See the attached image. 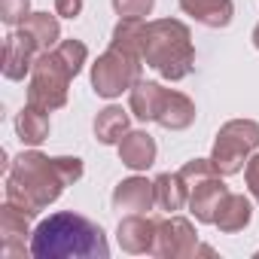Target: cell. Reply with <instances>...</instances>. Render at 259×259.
Here are the masks:
<instances>
[{
  "instance_id": "cell-1",
  "label": "cell",
  "mask_w": 259,
  "mask_h": 259,
  "mask_svg": "<svg viewBox=\"0 0 259 259\" xmlns=\"http://www.w3.org/2000/svg\"><path fill=\"white\" fill-rule=\"evenodd\" d=\"M82 159L76 156H43L37 150H28L22 156H16L7 168V183H4V195L10 204H16L19 210H25L31 220L40 217L52 201H58V195L73 186L82 177Z\"/></svg>"
},
{
  "instance_id": "cell-2",
  "label": "cell",
  "mask_w": 259,
  "mask_h": 259,
  "mask_svg": "<svg viewBox=\"0 0 259 259\" xmlns=\"http://www.w3.org/2000/svg\"><path fill=\"white\" fill-rule=\"evenodd\" d=\"M31 256L37 259H107L110 244L98 223L61 210L46 217L31 235Z\"/></svg>"
},
{
  "instance_id": "cell-3",
  "label": "cell",
  "mask_w": 259,
  "mask_h": 259,
  "mask_svg": "<svg viewBox=\"0 0 259 259\" xmlns=\"http://www.w3.org/2000/svg\"><path fill=\"white\" fill-rule=\"evenodd\" d=\"M85 58H89V49L82 40H61L58 46L40 52L28 82V104L43 107L49 113L61 110L67 104L70 79L82 70Z\"/></svg>"
},
{
  "instance_id": "cell-4",
  "label": "cell",
  "mask_w": 259,
  "mask_h": 259,
  "mask_svg": "<svg viewBox=\"0 0 259 259\" xmlns=\"http://www.w3.org/2000/svg\"><path fill=\"white\" fill-rule=\"evenodd\" d=\"M144 64L153 67L162 79H186L195 67L192 34L180 19H156L147 22L144 40Z\"/></svg>"
},
{
  "instance_id": "cell-5",
  "label": "cell",
  "mask_w": 259,
  "mask_h": 259,
  "mask_svg": "<svg viewBox=\"0 0 259 259\" xmlns=\"http://www.w3.org/2000/svg\"><path fill=\"white\" fill-rule=\"evenodd\" d=\"M256 147H259V122H253V119H229L217 132L210 162H213L220 177H232V174L244 171V165L256 153Z\"/></svg>"
},
{
  "instance_id": "cell-6",
  "label": "cell",
  "mask_w": 259,
  "mask_h": 259,
  "mask_svg": "<svg viewBox=\"0 0 259 259\" xmlns=\"http://www.w3.org/2000/svg\"><path fill=\"white\" fill-rule=\"evenodd\" d=\"M141 70H144L141 55H132L119 46H110L92 64V89L101 98H119L122 92H132L141 82Z\"/></svg>"
},
{
  "instance_id": "cell-7",
  "label": "cell",
  "mask_w": 259,
  "mask_h": 259,
  "mask_svg": "<svg viewBox=\"0 0 259 259\" xmlns=\"http://www.w3.org/2000/svg\"><path fill=\"white\" fill-rule=\"evenodd\" d=\"M198 250V232L192 226V220L186 217H165L156 226V244H153V256L159 259H189Z\"/></svg>"
},
{
  "instance_id": "cell-8",
  "label": "cell",
  "mask_w": 259,
  "mask_h": 259,
  "mask_svg": "<svg viewBox=\"0 0 259 259\" xmlns=\"http://www.w3.org/2000/svg\"><path fill=\"white\" fill-rule=\"evenodd\" d=\"M31 217L19 210L16 204L4 201L0 207V241H4V256H25L31 253Z\"/></svg>"
},
{
  "instance_id": "cell-9",
  "label": "cell",
  "mask_w": 259,
  "mask_h": 259,
  "mask_svg": "<svg viewBox=\"0 0 259 259\" xmlns=\"http://www.w3.org/2000/svg\"><path fill=\"white\" fill-rule=\"evenodd\" d=\"M37 55H40V46H37V43H34L22 28H19V31H13V34L7 37V43H4V58H0L4 76H7V79H13V82L25 79V76L34 70Z\"/></svg>"
},
{
  "instance_id": "cell-10",
  "label": "cell",
  "mask_w": 259,
  "mask_h": 259,
  "mask_svg": "<svg viewBox=\"0 0 259 259\" xmlns=\"http://www.w3.org/2000/svg\"><path fill=\"white\" fill-rule=\"evenodd\" d=\"M156 226L159 220L147 217V213H128L119 220V229H116V241L125 253H153V244H156Z\"/></svg>"
},
{
  "instance_id": "cell-11",
  "label": "cell",
  "mask_w": 259,
  "mask_h": 259,
  "mask_svg": "<svg viewBox=\"0 0 259 259\" xmlns=\"http://www.w3.org/2000/svg\"><path fill=\"white\" fill-rule=\"evenodd\" d=\"M156 204V183L147 177H128L113 189V207L119 213H147Z\"/></svg>"
},
{
  "instance_id": "cell-12",
  "label": "cell",
  "mask_w": 259,
  "mask_h": 259,
  "mask_svg": "<svg viewBox=\"0 0 259 259\" xmlns=\"http://www.w3.org/2000/svg\"><path fill=\"white\" fill-rule=\"evenodd\" d=\"M226 195H229V186L223 183L220 174L195 183L189 189V210H192L195 223H213L217 220V210H220V204H223Z\"/></svg>"
},
{
  "instance_id": "cell-13",
  "label": "cell",
  "mask_w": 259,
  "mask_h": 259,
  "mask_svg": "<svg viewBox=\"0 0 259 259\" xmlns=\"http://www.w3.org/2000/svg\"><path fill=\"white\" fill-rule=\"evenodd\" d=\"M116 147H119V162L132 171H147L156 162V141L147 132H128Z\"/></svg>"
},
{
  "instance_id": "cell-14",
  "label": "cell",
  "mask_w": 259,
  "mask_h": 259,
  "mask_svg": "<svg viewBox=\"0 0 259 259\" xmlns=\"http://www.w3.org/2000/svg\"><path fill=\"white\" fill-rule=\"evenodd\" d=\"M156 122L162 128H168V132H183V128H189L195 122V104L192 98H186L183 92H165V101L159 107V116Z\"/></svg>"
},
{
  "instance_id": "cell-15",
  "label": "cell",
  "mask_w": 259,
  "mask_h": 259,
  "mask_svg": "<svg viewBox=\"0 0 259 259\" xmlns=\"http://www.w3.org/2000/svg\"><path fill=\"white\" fill-rule=\"evenodd\" d=\"M250 220H253V204H250V198H247V195H238V192H229V195L223 198L220 210H217L213 226H217L220 232H226V235H235V232H244V229L250 226Z\"/></svg>"
},
{
  "instance_id": "cell-16",
  "label": "cell",
  "mask_w": 259,
  "mask_h": 259,
  "mask_svg": "<svg viewBox=\"0 0 259 259\" xmlns=\"http://www.w3.org/2000/svg\"><path fill=\"white\" fill-rule=\"evenodd\" d=\"M49 110L43 107H34V104H25L19 113H16V135L25 147H40L46 138H49Z\"/></svg>"
},
{
  "instance_id": "cell-17",
  "label": "cell",
  "mask_w": 259,
  "mask_h": 259,
  "mask_svg": "<svg viewBox=\"0 0 259 259\" xmlns=\"http://www.w3.org/2000/svg\"><path fill=\"white\" fill-rule=\"evenodd\" d=\"M180 10L204 28H226L235 16L232 0H180Z\"/></svg>"
},
{
  "instance_id": "cell-18",
  "label": "cell",
  "mask_w": 259,
  "mask_h": 259,
  "mask_svg": "<svg viewBox=\"0 0 259 259\" xmlns=\"http://www.w3.org/2000/svg\"><path fill=\"white\" fill-rule=\"evenodd\" d=\"M165 85L162 82H150V79H141L132 92H128V110H132L141 122H156L159 116V107L165 101Z\"/></svg>"
},
{
  "instance_id": "cell-19",
  "label": "cell",
  "mask_w": 259,
  "mask_h": 259,
  "mask_svg": "<svg viewBox=\"0 0 259 259\" xmlns=\"http://www.w3.org/2000/svg\"><path fill=\"white\" fill-rule=\"evenodd\" d=\"M153 183H156V204L162 210L177 213V210H183V204H189V186L180 177V171H165Z\"/></svg>"
},
{
  "instance_id": "cell-20",
  "label": "cell",
  "mask_w": 259,
  "mask_h": 259,
  "mask_svg": "<svg viewBox=\"0 0 259 259\" xmlns=\"http://www.w3.org/2000/svg\"><path fill=\"white\" fill-rule=\"evenodd\" d=\"M128 132H132V119H128V113L122 107H104L98 116H95V138L107 147L119 144Z\"/></svg>"
},
{
  "instance_id": "cell-21",
  "label": "cell",
  "mask_w": 259,
  "mask_h": 259,
  "mask_svg": "<svg viewBox=\"0 0 259 259\" xmlns=\"http://www.w3.org/2000/svg\"><path fill=\"white\" fill-rule=\"evenodd\" d=\"M19 28L40 46V52H46V49H52V46L61 43V25H58V19L49 16V13H31Z\"/></svg>"
},
{
  "instance_id": "cell-22",
  "label": "cell",
  "mask_w": 259,
  "mask_h": 259,
  "mask_svg": "<svg viewBox=\"0 0 259 259\" xmlns=\"http://www.w3.org/2000/svg\"><path fill=\"white\" fill-rule=\"evenodd\" d=\"M144 40H147V22L144 19H119V25L113 28L110 46H119L125 52L144 58Z\"/></svg>"
},
{
  "instance_id": "cell-23",
  "label": "cell",
  "mask_w": 259,
  "mask_h": 259,
  "mask_svg": "<svg viewBox=\"0 0 259 259\" xmlns=\"http://www.w3.org/2000/svg\"><path fill=\"white\" fill-rule=\"evenodd\" d=\"M180 177H183L186 186L192 189L195 183H201V180H207V177H217V168H213L210 159H192V162H186V165L180 168Z\"/></svg>"
},
{
  "instance_id": "cell-24",
  "label": "cell",
  "mask_w": 259,
  "mask_h": 259,
  "mask_svg": "<svg viewBox=\"0 0 259 259\" xmlns=\"http://www.w3.org/2000/svg\"><path fill=\"white\" fill-rule=\"evenodd\" d=\"M156 7V0H113L119 19H147Z\"/></svg>"
},
{
  "instance_id": "cell-25",
  "label": "cell",
  "mask_w": 259,
  "mask_h": 259,
  "mask_svg": "<svg viewBox=\"0 0 259 259\" xmlns=\"http://www.w3.org/2000/svg\"><path fill=\"white\" fill-rule=\"evenodd\" d=\"M28 16H31V0H4V10H0V19H4V25L19 28Z\"/></svg>"
},
{
  "instance_id": "cell-26",
  "label": "cell",
  "mask_w": 259,
  "mask_h": 259,
  "mask_svg": "<svg viewBox=\"0 0 259 259\" xmlns=\"http://www.w3.org/2000/svg\"><path fill=\"white\" fill-rule=\"evenodd\" d=\"M244 183H247V192L259 201V153H253L244 165Z\"/></svg>"
},
{
  "instance_id": "cell-27",
  "label": "cell",
  "mask_w": 259,
  "mask_h": 259,
  "mask_svg": "<svg viewBox=\"0 0 259 259\" xmlns=\"http://www.w3.org/2000/svg\"><path fill=\"white\" fill-rule=\"evenodd\" d=\"M55 13L61 19H76L82 13V0H55Z\"/></svg>"
},
{
  "instance_id": "cell-28",
  "label": "cell",
  "mask_w": 259,
  "mask_h": 259,
  "mask_svg": "<svg viewBox=\"0 0 259 259\" xmlns=\"http://www.w3.org/2000/svg\"><path fill=\"white\" fill-rule=\"evenodd\" d=\"M253 46H256V49H259V25H256V28H253Z\"/></svg>"
},
{
  "instance_id": "cell-29",
  "label": "cell",
  "mask_w": 259,
  "mask_h": 259,
  "mask_svg": "<svg viewBox=\"0 0 259 259\" xmlns=\"http://www.w3.org/2000/svg\"><path fill=\"white\" fill-rule=\"evenodd\" d=\"M256 256H259V253H256Z\"/></svg>"
}]
</instances>
